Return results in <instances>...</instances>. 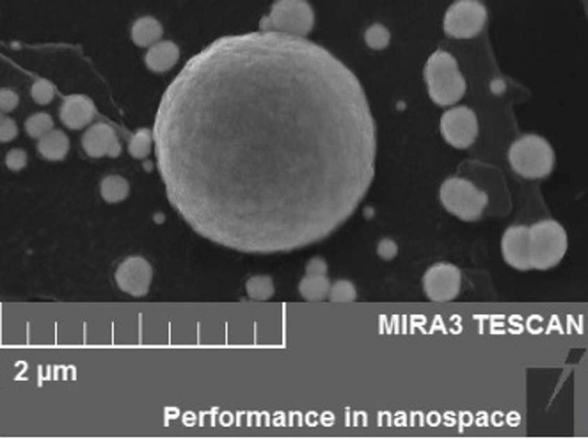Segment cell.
<instances>
[{
    "instance_id": "7c38bea8",
    "label": "cell",
    "mask_w": 588,
    "mask_h": 439,
    "mask_svg": "<svg viewBox=\"0 0 588 439\" xmlns=\"http://www.w3.org/2000/svg\"><path fill=\"white\" fill-rule=\"evenodd\" d=\"M82 148L89 157H119L121 144L112 126L107 123H96L86 130L82 135Z\"/></svg>"
},
{
    "instance_id": "2e32d148",
    "label": "cell",
    "mask_w": 588,
    "mask_h": 439,
    "mask_svg": "<svg viewBox=\"0 0 588 439\" xmlns=\"http://www.w3.org/2000/svg\"><path fill=\"white\" fill-rule=\"evenodd\" d=\"M162 34H164L162 24L152 16L139 18L132 27V40L137 47H152L160 41Z\"/></svg>"
},
{
    "instance_id": "83f0119b",
    "label": "cell",
    "mask_w": 588,
    "mask_h": 439,
    "mask_svg": "<svg viewBox=\"0 0 588 439\" xmlns=\"http://www.w3.org/2000/svg\"><path fill=\"white\" fill-rule=\"evenodd\" d=\"M18 135V126L11 118H2L0 121V142H9Z\"/></svg>"
},
{
    "instance_id": "f1b7e54d",
    "label": "cell",
    "mask_w": 588,
    "mask_h": 439,
    "mask_svg": "<svg viewBox=\"0 0 588 439\" xmlns=\"http://www.w3.org/2000/svg\"><path fill=\"white\" fill-rule=\"evenodd\" d=\"M306 274H328V263H325V260L318 258V256L309 260L308 265H306Z\"/></svg>"
},
{
    "instance_id": "52a82bcc",
    "label": "cell",
    "mask_w": 588,
    "mask_h": 439,
    "mask_svg": "<svg viewBox=\"0 0 588 439\" xmlns=\"http://www.w3.org/2000/svg\"><path fill=\"white\" fill-rule=\"evenodd\" d=\"M487 9L480 0H457L444 16V32L455 40H469L482 32Z\"/></svg>"
},
{
    "instance_id": "7402d4cb",
    "label": "cell",
    "mask_w": 588,
    "mask_h": 439,
    "mask_svg": "<svg viewBox=\"0 0 588 439\" xmlns=\"http://www.w3.org/2000/svg\"><path fill=\"white\" fill-rule=\"evenodd\" d=\"M328 299L332 302H354L358 299V290L355 285L348 279H338L329 286Z\"/></svg>"
},
{
    "instance_id": "484cf974",
    "label": "cell",
    "mask_w": 588,
    "mask_h": 439,
    "mask_svg": "<svg viewBox=\"0 0 588 439\" xmlns=\"http://www.w3.org/2000/svg\"><path fill=\"white\" fill-rule=\"evenodd\" d=\"M377 255L378 258L384 260V262H390V260L397 258L398 255V246L393 239H382L381 242L377 244Z\"/></svg>"
},
{
    "instance_id": "8fae6325",
    "label": "cell",
    "mask_w": 588,
    "mask_h": 439,
    "mask_svg": "<svg viewBox=\"0 0 588 439\" xmlns=\"http://www.w3.org/2000/svg\"><path fill=\"white\" fill-rule=\"evenodd\" d=\"M501 255L505 262L517 271H530V251H528V226L506 228L501 237Z\"/></svg>"
},
{
    "instance_id": "6da1fadb",
    "label": "cell",
    "mask_w": 588,
    "mask_h": 439,
    "mask_svg": "<svg viewBox=\"0 0 588 439\" xmlns=\"http://www.w3.org/2000/svg\"><path fill=\"white\" fill-rule=\"evenodd\" d=\"M153 142L169 203L205 239L290 253L347 223L375 177L377 130L361 82L299 36H226L176 75Z\"/></svg>"
},
{
    "instance_id": "ffe728a7",
    "label": "cell",
    "mask_w": 588,
    "mask_h": 439,
    "mask_svg": "<svg viewBox=\"0 0 588 439\" xmlns=\"http://www.w3.org/2000/svg\"><path fill=\"white\" fill-rule=\"evenodd\" d=\"M153 146V132L148 128H142L132 135L128 142V154L133 158H146L152 154Z\"/></svg>"
},
{
    "instance_id": "f546056e",
    "label": "cell",
    "mask_w": 588,
    "mask_h": 439,
    "mask_svg": "<svg viewBox=\"0 0 588 439\" xmlns=\"http://www.w3.org/2000/svg\"><path fill=\"white\" fill-rule=\"evenodd\" d=\"M2 118H4V116H2V110H0V121H2Z\"/></svg>"
},
{
    "instance_id": "44dd1931",
    "label": "cell",
    "mask_w": 588,
    "mask_h": 439,
    "mask_svg": "<svg viewBox=\"0 0 588 439\" xmlns=\"http://www.w3.org/2000/svg\"><path fill=\"white\" fill-rule=\"evenodd\" d=\"M25 130H27L29 137L41 139L43 135H47L50 130H54V119H52L50 114L47 112L32 114L31 118L25 121Z\"/></svg>"
},
{
    "instance_id": "7a4b0ae2",
    "label": "cell",
    "mask_w": 588,
    "mask_h": 439,
    "mask_svg": "<svg viewBox=\"0 0 588 439\" xmlns=\"http://www.w3.org/2000/svg\"><path fill=\"white\" fill-rule=\"evenodd\" d=\"M425 82L430 100L439 107L455 105L466 94V79L448 52L437 50L430 55L425 64Z\"/></svg>"
},
{
    "instance_id": "ac0fdd59",
    "label": "cell",
    "mask_w": 588,
    "mask_h": 439,
    "mask_svg": "<svg viewBox=\"0 0 588 439\" xmlns=\"http://www.w3.org/2000/svg\"><path fill=\"white\" fill-rule=\"evenodd\" d=\"M100 194L101 198L107 201V203H121L125 201L130 194V185L128 181L123 177H117V174H110V177L103 178L100 184Z\"/></svg>"
},
{
    "instance_id": "3957f363",
    "label": "cell",
    "mask_w": 588,
    "mask_h": 439,
    "mask_svg": "<svg viewBox=\"0 0 588 439\" xmlns=\"http://www.w3.org/2000/svg\"><path fill=\"white\" fill-rule=\"evenodd\" d=\"M508 164L526 180L547 178L554 169V149L537 133H526L508 148Z\"/></svg>"
},
{
    "instance_id": "d6986e66",
    "label": "cell",
    "mask_w": 588,
    "mask_h": 439,
    "mask_svg": "<svg viewBox=\"0 0 588 439\" xmlns=\"http://www.w3.org/2000/svg\"><path fill=\"white\" fill-rule=\"evenodd\" d=\"M246 292L253 301H269L274 295V281L270 276H253L247 279Z\"/></svg>"
},
{
    "instance_id": "30bf717a",
    "label": "cell",
    "mask_w": 588,
    "mask_h": 439,
    "mask_svg": "<svg viewBox=\"0 0 588 439\" xmlns=\"http://www.w3.org/2000/svg\"><path fill=\"white\" fill-rule=\"evenodd\" d=\"M153 279V269L142 256H130L123 260L116 271V283L125 294L145 297Z\"/></svg>"
},
{
    "instance_id": "9a60e30c",
    "label": "cell",
    "mask_w": 588,
    "mask_h": 439,
    "mask_svg": "<svg viewBox=\"0 0 588 439\" xmlns=\"http://www.w3.org/2000/svg\"><path fill=\"white\" fill-rule=\"evenodd\" d=\"M68 151H70V139L63 130H50L38 142V154L50 162L63 161Z\"/></svg>"
},
{
    "instance_id": "9c48e42d",
    "label": "cell",
    "mask_w": 588,
    "mask_h": 439,
    "mask_svg": "<svg viewBox=\"0 0 588 439\" xmlns=\"http://www.w3.org/2000/svg\"><path fill=\"white\" fill-rule=\"evenodd\" d=\"M427 299L434 302H450L457 299L462 286V274L453 263L441 262L429 267L421 279Z\"/></svg>"
},
{
    "instance_id": "603a6c76",
    "label": "cell",
    "mask_w": 588,
    "mask_h": 439,
    "mask_svg": "<svg viewBox=\"0 0 588 439\" xmlns=\"http://www.w3.org/2000/svg\"><path fill=\"white\" fill-rule=\"evenodd\" d=\"M365 41H367V45L372 50H384L390 45L391 34L384 25L374 24L365 32Z\"/></svg>"
},
{
    "instance_id": "4fadbf2b",
    "label": "cell",
    "mask_w": 588,
    "mask_h": 439,
    "mask_svg": "<svg viewBox=\"0 0 588 439\" xmlns=\"http://www.w3.org/2000/svg\"><path fill=\"white\" fill-rule=\"evenodd\" d=\"M96 116L93 100L84 94H71L61 105V121L71 130H80L89 125Z\"/></svg>"
},
{
    "instance_id": "e0dca14e",
    "label": "cell",
    "mask_w": 588,
    "mask_h": 439,
    "mask_svg": "<svg viewBox=\"0 0 588 439\" xmlns=\"http://www.w3.org/2000/svg\"><path fill=\"white\" fill-rule=\"evenodd\" d=\"M329 286L331 283H329L328 274H306L299 283V294L306 301H323V299H328Z\"/></svg>"
},
{
    "instance_id": "5bb4252c",
    "label": "cell",
    "mask_w": 588,
    "mask_h": 439,
    "mask_svg": "<svg viewBox=\"0 0 588 439\" xmlns=\"http://www.w3.org/2000/svg\"><path fill=\"white\" fill-rule=\"evenodd\" d=\"M179 59V48L172 41H156L146 54V66L155 73L169 71Z\"/></svg>"
},
{
    "instance_id": "277c9868",
    "label": "cell",
    "mask_w": 588,
    "mask_h": 439,
    "mask_svg": "<svg viewBox=\"0 0 588 439\" xmlns=\"http://www.w3.org/2000/svg\"><path fill=\"white\" fill-rule=\"evenodd\" d=\"M569 249V237L565 228L553 219L538 221L528 226V251L530 267L535 271L553 269L564 260Z\"/></svg>"
},
{
    "instance_id": "ba28073f",
    "label": "cell",
    "mask_w": 588,
    "mask_h": 439,
    "mask_svg": "<svg viewBox=\"0 0 588 439\" xmlns=\"http://www.w3.org/2000/svg\"><path fill=\"white\" fill-rule=\"evenodd\" d=\"M439 128L450 146L466 149L475 144L478 137V118L469 107H453L441 116Z\"/></svg>"
},
{
    "instance_id": "d4e9b609",
    "label": "cell",
    "mask_w": 588,
    "mask_h": 439,
    "mask_svg": "<svg viewBox=\"0 0 588 439\" xmlns=\"http://www.w3.org/2000/svg\"><path fill=\"white\" fill-rule=\"evenodd\" d=\"M6 165H8L11 171H22V169L27 165V154L24 149H11L8 155H6Z\"/></svg>"
},
{
    "instance_id": "5b68a950",
    "label": "cell",
    "mask_w": 588,
    "mask_h": 439,
    "mask_svg": "<svg viewBox=\"0 0 588 439\" xmlns=\"http://www.w3.org/2000/svg\"><path fill=\"white\" fill-rule=\"evenodd\" d=\"M439 201L448 214L464 223H476L487 208L489 196L466 178H448L439 188Z\"/></svg>"
},
{
    "instance_id": "4316f807",
    "label": "cell",
    "mask_w": 588,
    "mask_h": 439,
    "mask_svg": "<svg viewBox=\"0 0 588 439\" xmlns=\"http://www.w3.org/2000/svg\"><path fill=\"white\" fill-rule=\"evenodd\" d=\"M18 94L13 89H0V110L2 112H13L18 107Z\"/></svg>"
},
{
    "instance_id": "cb8c5ba5",
    "label": "cell",
    "mask_w": 588,
    "mask_h": 439,
    "mask_svg": "<svg viewBox=\"0 0 588 439\" xmlns=\"http://www.w3.org/2000/svg\"><path fill=\"white\" fill-rule=\"evenodd\" d=\"M31 96L38 105H48L55 96V87L50 80H36L31 87Z\"/></svg>"
},
{
    "instance_id": "8992f818",
    "label": "cell",
    "mask_w": 588,
    "mask_h": 439,
    "mask_svg": "<svg viewBox=\"0 0 588 439\" xmlns=\"http://www.w3.org/2000/svg\"><path fill=\"white\" fill-rule=\"evenodd\" d=\"M315 25V13L308 0H276L260 24V31L281 32V34L304 38Z\"/></svg>"
}]
</instances>
